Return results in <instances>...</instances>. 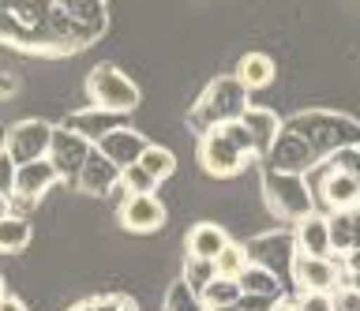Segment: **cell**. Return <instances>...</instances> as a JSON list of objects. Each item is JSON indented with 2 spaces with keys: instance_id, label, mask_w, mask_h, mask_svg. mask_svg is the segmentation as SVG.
<instances>
[{
  "instance_id": "cell-22",
  "label": "cell",
  "mask_w": 360,
  "mask_h": 311,
  "mask_svg": "<svg viewBox=\"0 0 360 311\" xmlns=\"http://www.w3.org/2000/svg\"><path fill=\"white\" fill-rule=\"evenodd\" d=\"M30 237H34L30 218L15 214V210L8 218H0V255H19L22 248H30Z\"/></svg>"
},
{
  "instance_id": "cell-30",
  "label": "cell",
  "mask_w": 360,
  "mask_h": 311,
  "mask_svg": "<svg viewBox=\"0 0 360 311\" xmlns=\"http://www.w3.org/2000/svg\"><path fill=\"white\" fill-rule=\"evenodd\" d=\"M330 161L338 165V169H345V173L360 184V147H342V150H334Z\"/></svg>"
},
{
  "instance_id": "cell-11",
  "label": "cell",
  "mask_w": 360,
  "mask_h": 311,
  "mask_svg": "<svg viewBox=\"0 0 360 311\" xmlns=\"http://www.w3.org/2000/svg\"><path fill=\"white\" fill-rule=\"evenodd\" d=\"M311 165H319V158H315V150L304 143L297 131H289V128H281V135L278 143L270 147L266 154V169H278V173H308Z\"/></svg>"
},
{
  "instance_id": "cell-29",
  "label": "cell",
  "mask_w": 360,
  "mask_h": 311,
  "mask_svg": "<svg viewBox=\"0 0 360 311\" xmlns=\"http://www.w3.org/2000/svg\"><path fill=\"white\" fill-rule=\"evenodd\" d=\"M330 304H334V311H360V289H353L349 282H342L330 293Z\"/></svg>"
},
{
  "instance_id": "cell-21",
  "label": "cell",
  "mask_w": 360,
  "mask_h": 311,
  "mask_svg": "<svg viewBox=\"0 0 360 311\" xmlns=\"http://www.w3.org/2000/svg\"><path fill=\"white\" fill-rule=\"evenodd\" d=\"M236 79H240V86L248 94L252 91H266L270 83H274V75H278V68H274V60L266 57V53H244L240 60H236Z\"/></svg>"
},
{
  "instance_id": "cell-35",
  "label": "cell",
  "mask_w": 360,
  "mask_h": 311,
  "mask_svg": "<svg viewBox=\"0 0 360 311\" xmlns=\"http://www.w3.org/2000/svg\"><path fill=\"white\" fill-rule=\"evenodd\" d=\"M342 274H345V277L360 274V248H353L349 255H342Z\"/></svg>"
},
{
  "instance_id": "cell-10",
  "label": "cell",
  "mask_w": 360,
  "mask_h": 311,
  "mask_svg": "<svg viewBox=\"0 0 360 311\" xmlns=\"http://www.w3.org/2000/svg\"><path fill=\"white\" fill-rule=\"evenodd\" d=\"M117 218L120 229L135 232V237H150L165 225V203L158 195H124Z\"/></svg>"
},
{
  "instance_id": "cell-39",
  "label": "cell",
  "mask_w": 360,
  "mask_h": 311,
  "mask_svg": "<svg viewBox=\"0 0 360 311\" xmlns=\"http://www.w3.org/2000/svg\"><path fill=\"white\" fill-rule=\"evenodd\" d=\"M72 311H98V304H94V300H83V304H75Z\"/></svg>"
},
{
  "instance_id": "cell-14",
  "label": "cell",
  "mask_w": 360,
  "mask_h": 311,
  "mask_svg": "<svg viewBox=\"0 0 360 311\" xmlns=\"http://www.w3.org/2000/svg\"><path fill=\"white\" fill-rule=\"evenodd\" d=\"M98 154H105V158L117 165V169H128V165H135L143 158V150L150 147V139L143 135V131H135V128H117V131H109L105 139H98L94 143Z\"/></svg>"
},
{
  "instance_id": "cell-24",
  "label": "cell",
  "mask_w": 360,
  "mask_h": 311,
  "mask_svg": "<svg viewBox=\"0 0 360 311\" xmlns=\"http://www.w3.org/2000/svg\"><path fill=\"white\" fill-rule=\"evenodd\" d=\"M139 165H143V169H146V173L154 176L158 184H162V180H169V176L176 173V154L169 150V147H158V143H150V147L143 150Z\"/></svg>"
},
{
  "instance_id": "cell-9",
  "label": "cell",
  "mask_w": 360,
  "mask_h": 311,
  "mask_svg": "<svg viewBox=\"0 0 360 311\" xmlns=\"http://www.w3.org/2000/svg\"><path fill=\"white\" fill-rule=\"evenodd\" d=\"M60 184V176H56L53 169V161L49 158H38V161H27V165H19L15 169V192H11V210L15 206H34L38 199L49 192V187Z\"/></svg>"
},
{
  "instance_id": "cell-40",
  "label": "cell",
  "mask_w": 360,
  "mask_h": 311,
  "mask_svg": "<svg viewBox=\"0 0 360 311\" xmlns=\"http://www.w3.org/2000/svg\"><path fill=\"white\" fill-rule=\"evenodd\" d=\"M207 311H240V304H229V307H207Z\"/></svg>"
},
{
  "instance_id": "cell-2",
  "label": "cell",
  "mask_w": 360,
  "mask_h": 311,
  "mask_svg": "<svg viewBox=\"0 0 360 311\" xmlns=\"http://www.w3.org/2000/svg\"><path fill=\"white\" fill-rule=\"evenodd\" d=\"M244 109H248V91L240 86V79H236V75H221V79H214L207 91L199 94L195 109L188 113V124L202 135V131H210V128L240 120Z\"/></svg>"
},
{
  "instance_id": "cell-33",
  "label": "cell",
  "mask_w": 360,
  "mask_h": 311,
  "mask_svg": "<svg viewBox=\"0 0 360 311\" xmlns=\"http://www.w3.org/2000/svg\"><path fill=\"white\" fill-rule=\"evenodd\" d=\"M292 304H297V311H334L330 293H300Z\"/></svg>"
},
{
  "instance_id": "cell-34",
  "label": "cell",
  "mask_w": 360,
  "mask_h": 311,
  "mask_svg": "<svg viewBox=\"0 0 360 311\" xmlns=\"http://www.w3.org/2000/svg\"><path fill=\"white\" fill-rule=\"evenodd\" d=\"M19 91V75H11V72H0V102H8V98H15Z\"/></svg>"
},
{
  "instance_id": "cell-42",
  "label": "cell",
  "mask_w": 360,
  "mask_h": 311,
  "mask_svg": "<svg viewBox=\"0 0 360 311\" xmlns=\"http://www.w3.org/2000/svg\"><path fill=\"white\" fill-rule=\"evenodd\" d=\"M8 293V289H4V274H0V296H4Z\"/></svg>"
},
{
  "instance_id": "cell-13",
  "label": "cell",
  "mask_w": 360,
  "mask_h": 311,
  "mask_svg": "<svg viewBox=\"0 0 360 311\" xmlns=\"http://www.w3.org/2000/svg\"><path fill=\"white\" fill-rule=\"evenodd\" d=\"M292 248H297V255L334 259V248H330V225H326V214L311 210L308 218H300L297 225H292Z\"/></svg>"
},
{
  "instance_id": "cell-41",
  "label": "cell",
  "mask_w": 360,
  "mask_h": 311,
  "mask_svg": "<svg viewBox=\"0 0 360 311\" xmlns=\"http://www.w3.org/2000/svg\"><path fill=\"white\" fill-rule=\"evenodd\" d=\"M345 282L353 285V289H360V274H353V277H345Z\"/></svg>"
},
{
  "instance_id": "cell-16",
  "label": "cell",
  "mask_w": 360,
  "mask_h": 311,
  "mask_svg": "<svg viewBox=\"0 0 360 311\" xmlns=\"http://www.w3.org/2000/svg\"><path fill=\"white\" fill-rule=\"evenodd\" d=\"M75 187L86 192V195H109L112 187H120V169L105 158V154H98V147H94L90 158H86V165L75 176Z\"/></svg>"
},
{
  "instance_id": "cell-8",
  "label": "cell",
  "mask_w": 360,
  "mask_h": 311,
  "mask_svg": "<svg viewBox=\"0 0 360 311\" xmlns=\"http://www.w3.org/2000/svg\"><path fill=\"white\" fill-rule=\"evenodd\" d=\"M289 277L300 293H334V289L345 282L342 266L334 259H315V255H292Z\"/></svg>"
},
{
  "instance_id": "cell-4",
  "label": "cell",
  "mask_w": 360,
  "mask_h": 311,
  "mask_svg": "<svg viewBox=\"0 0 360 311\" xmlns=\"http://www.w3.org/2000/svg\"><path fill=\"white\" fill-rule=\"evenodd\" d=\"M86 98H90V105L128 117L139 109V83L131 75H124L117 64H98L86 75Z\"/></svg>"
},
{
  "instance_id": "cell-31",
  "label": "cell",
  "mask_w": 360,
  "mask_h": 311,
  "mask_svg": "<svg viewBox=\"0 0 360 311\" xmlns=\"http://www.w3.org/2000/svg\"><path fill=\"white\" fill-rule=\"evenodd\" d=\"M15 158H11V154L0 147V195H11L15 192Z\"/></svg>"
},
{
  "instance_id": "cell-23",
  "label": "cell",
  "mask_w": 360,
  "mask_h": 311,
  "mask_svg": "<svg viewBox=\"0 0 360 311\" xmlns=\"http://www.w3.org/2000/svg\"><path fill=\"white\" fill-rule=\"evenodd\" d=\"M202 307H229V304H240V285H236V277H214V282L202 285Z\"/></svg>"
},
{
  "instance_id": "cell-27",
  "label": "cell",
  "mask_w": 360,
  "mask_h": 311,
  "mask_svg": "<svg viewBox=\"0 0 360 311\" xmlns=\"http://www.w3.org/2000/svg\"><path fill=\"white\" fill-rule=\"evenodd\" d=\"M120 187H124V195H154L158 180L135 161V165H128V169H120Z\"/></svg>"
},
{
  "instance_id": "cell-37",
  "label": "cell",
  "mask_w": 360,
  "mask_h": 311,
  "mask_svg": "<svg viewBox=\"0 0 360 311\" xmlns=\"http://www.w3.org/2000/svg\"><path fill=\"white\" fill-rule=\"evenodd\" d=\"M270 311H297V304H292V300H285V296H281L278 304H270Z\"/></svg>"
},
{
  "instance_id": "cell-5",
  "label": "cell",
  "mask_w": 360,
  "mask_h": 311,
  "mask_svg": "<svg viewBox=\"0 0 360 311\" xmlns=\"http://www.w3.org/2000/svg\"><path fill=\"white\" fill-rule=\"evenodd\" d=\"M49 143H53V124L49 120H38V117H27V120H15L8 131H4V147L15 165H27V161H38L49 154Z\"/></svg>"
},
{
  "instance_id": "cell-25",
  "label": "cell",
  "mask_w": 360,
  "mask_h": 311,
  "mask_svg": "<svg viewBox=\"0 0 360 311\" xmlns=\"http://www.w3.org/2000/svg\"><path fill=\"white\" fill-rule=\"evenodd\" d=\"M252 263V255H248V244H236V240H229L221 248V255L214 259V266H218V274L221 277H240V270Z\"/></svg>"
},
{
  "instance_id": "cell-12",
  "label": "cell",
  "mask_w": 360,
  "mask_h": 311,
  "mask_svg": "<svg viewBox=\"0 0 360 311\" xmlns=\"http://www.w3.org/2000/svg\"><path fill=\"white\" fill-rule=\"evenodd\" d=\"M315 199L326 206V210H349V206H360V184L349 176L345 169H338L330 161L326 169L319 173V184H315Z\"/></svg>"
},
{
  "instance_id": "cell-19",
  "label": "cell",
  "mask_w": 360,
  "mask_h": 311,
  "mask_svg": "<svg viewBox=\"0 0 360 311\" xmlns=\"http://www.w3.org/2000/svg\"><path fill=\"white\" fill-rule=\"evenodd\" d=\"M229 244V232L221 225H214V221H199V225L188 229L184 237V248H188V259H218L221 248Z\"/></svg>"
},
{
  "instance_id": "cell-6",
  "label": "cell",
  "mask_w": 360,
  "mask_h": 311,
  "mask_svg": "<svg viewBox=\"0 0 360 311\" xmlns=\"http://www.w3.org/2000/svg\"><path fill=\"white\" fill-rule=\"evenodd\" d=\"M53 8L60 12V19L72 30L75 46H94L105 30L109 15H105V0H53Z\"/></svg>"
},
{
  "instance_id": "cell-18",
  "label": "cell",
  "mask_w": 360,
  "mask_h": 311,
  "mask_svg": "<svg viewBox=\"0 0 360 311\" xmlns=\"http://www.w3.org/2000/svg\"><path fill=\"white\" fill-rule=\"evenodd\" d=\"M326 225H330L334 259H338V255H349L353 248H360V206L330 210V214H326Z\"/></svg>"
},
{
  "instance_id": "cell-28",
  "label": "cell",
  "mask_w": 360,
  "mask_h": 311,
  "mask_svg": "<svg viewBox=\"0 0 360 311\" xmlns=\"http://www.w3.org/2000/svg\"><path fill=\"white\" fill-rule=\"evenodd\" d=\"M214 277H218V266L210 259H184V282L195 289V293H202V285L214 282Z\"/></svg>"
},
{
  "instance_id": "cell-1",
  "label": "cell",
  "mask_w": 360,
  "mask_h": 311,
  "mask_svg": "<svg viewBox=\"0 0 360 311\" xmlns=\"http://www.w3.org/2000/svg\"><path fill=\"white\" fill-rule=\"evenodd\" d=\"M255 158V143L248 135V128L240 120L233 124H221V128H210L199 135V165L202 173L214 176V180H233L240 176Z\"/></svg>"
},
{
  "instance_id": "cell-36",
  "label": "cell",
  "mask_w": 360,
  "mask_h": 311,
  "mask_svg": "<svg viewBox=\"0 0 360 311\" xmlns=\"http://www.w3.org/2000/svg\"><path fill=\"white\" fill-rule=\"evenodd\" d=\"M0 311H30V307L22 304L19 296H8V293H4V296H0Z\"/></svg>"
},
{
  "instance_id": "cell-17",
  "label": "cell",
  "mask_w": 360,
  "mask_h": 311,
  "mask_svg": "<svg viewBox=\"0 0 360 311\" xmlns=\"http://www.w3.org/2000/svg\"><path fill=\"white\" fill-rule=\"evenodd\" d=\"M64 128H72L75 135H83V139H90V143H98V139H105L109 131L124 128V117H120V113H109V109L90 105V109H79V113L68 117V124H64Z\"/></svg>"
},
{
  "instance_id": "cell-15",
  "label": "cell",
  "mask_w": 360,
  "mask_h": 311,
  "mask_svg": "<svg viewBox=\"0 0 360 311\" xmlns=\"http://www.w3.org/2000/svg\"><path fill=\"white\" fill-rule=\"evenodd\" d=\"M240 124L248 128V135H252V143H255V158H266L270 147H274L278 135H281V128H285L274 109H263V105H248Z\"/></svg>"
},
{
  "instance_id": "cell-32",
  "label": "cell",
  "mask_w": 360,
  "mask_h": 311,
  "mask_svg": "<svg viewBox=\"0 0 360 311\" xmlns=\"http://www.w3.org/2000/svg\"><path fill=\"white\" fill-rule=\"evenodd\" d=\"M98 311H139L135 307V300L128 293H105V296H94Z\"/></svg>"
},
{
  "instance_id": "cell-26",
  "label": "cell",
  "mask_w": 360,
  "mask_h": 311,
  "mask_svg": "<svg viewBox=\"0 0 360 311\" xmlns=\"http://www.w3.org/2000/svg\"><path fill=\"white\" fill-rule=\"evenodd\" d=\"M165 311H207V307H202V300H199L195 289L180 277V282H173V285H169V293H165Z\"/></svg>"
},
{
  "instance_id": "cell-7",
  "label": "cell",
  "mask_w": 360,
  "mask_h": 311,
  "mask_svg": "<svg viewBox=\"0 0 360 311\" xmlns=\"http://www.w3.org/2000/svg\"><path fill=\"white\" fill-rule=\"evenodd\" d=\"M90 150H94V143L83 139V135H75L72 128H53V143H49V154H45V158L53 161V169H56L60 180L75 184V176L86 165Z\"/></svg>"
},
{
  "instance_id": "cell-3",
  "label": "cell",
  "mask_w": 360,
  "mask_h": 311,
  "mask_svg": "<svg viewBox=\"0 0 360 311\" xmlns=\"http://www.w3.org/2000/svg\"><path fill=\"white\" fill-rule=\"evenodd\" d=\"M263 199H266L270 214L281 218V221H292V225L315 210V192L304 184L300 173L263 169Z\"/></svg>"
},
{
  "instance_id": "cell-38",
  "label": "cell",
  "mask_w": 360,
  "mask_h": 311,
  "mask_svg": "<svg viewBox=\"0 0 360 311\" xmlns=\"http://www.w3.org/2000/svg\"><path fill=\"white\" fill-rule=\"evenodd\" d=\"M11 214V195H0V218Z\"/></svg>"
},
{
  "instance_id": "cell-20",
  "label": "cell",
  "mask_w": 360,
  "mask_h": 311,
  "mask_svg": "<svg viewBox=\"0 0 360 311\" xmlns=\"http://www.w3.org/2000/svg\"><path fill=\"white\" fill-rule=\"evenodd\" d=\"M236 285H240V296L281 300V277H278V270H270L263 263H248L240 270V277H236Z\"/></svg>"
}]
</instances>
